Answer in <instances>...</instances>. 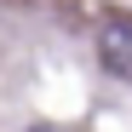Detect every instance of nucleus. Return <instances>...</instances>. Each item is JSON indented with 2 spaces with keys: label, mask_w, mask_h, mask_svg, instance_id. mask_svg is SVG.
<instances>
[{
  "label": "nucleus",
  "mask_w": 132,
  "mask_h": 132,
  "mask_svg": "<svg viewBox=\"0 0 132 132\" xmlns=\"http://www.w3.org/2000/svg\"><path fill=\"white\" fill-rule=\"evenodd\" d=\"M23 132H63V126H52V121H35V126H23Z\"/></svg>",
  "instance_id": "obj_2"
},
{
  "label": "nucleus",
  "mask_w": 132,
  "mask_h": 132,
  "mask_svg": "<svg viewBox=\"0 0 132 132\" xmlns=\"http://www.w3.org/2000/svg\"><path fill=\"white\" fill-rule=\"evenodd\" d=\"M98 63L109 75L132 80V17H109V23L98 29Z\"/></svg>",
  "instance_id": "obj_1"
}]
</instances>
